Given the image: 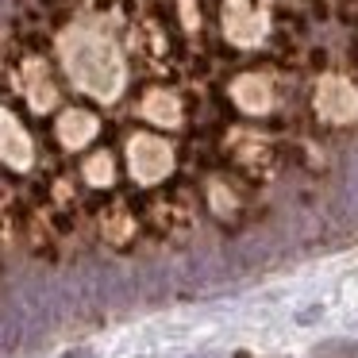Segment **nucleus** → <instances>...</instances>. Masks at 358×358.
Here are the masks:
<instances>
[{"mask_svg":"<svg viewBox=\"0 0 358 358\" xmlns=\"http://www.w3.org/2000/svg\"><path fill=\"white\" fill-rule=\"evenodd\" d=\"M58 55L62 66L70 73V81L81 93L96 96V101H116L120 89L127 81V66L120 47L108 35L93 31V27H66L62 39H58Z\"/></svg>","mask_w":358,"mask_h":358,"instance_id":"nucleus-1","label":"nucleus"},{"mask_svg":"<svg viewBox=\"0 0 358 358\" xmlns=\"http://www.w3.org/2000/svg\"><path fill=\"white\" fill-rule=\"evenodd\" d=\"M316 108H320V116L331 120V124H347L358 112V93L350 89V81H343V78H324L316 89Z\"/></svg>","mask_w":358,"mask_h":358,"instance_id":"nucleus-4","label":"nucleus"},{"mask_svg":"<svg viewBox=\"0 0 358 358\" xmlns=\"http://www.w3.org/2000/svg\"><path fill=\"white\" fill-rule=\"evenodd\" d=\"M139 112L150 120V124H162V127L181 124V101L173 93H162V89H155V93L143 96V108Z\"/></svg>","mask_w":358,"mask_h":358,"instance_id":"nucleus-9","label":"nucleus"},{"mask_svg":"<svg viewBox=\"0 0 358 358\" xmlns=\"http://www.w3.org/2000/svg\"><path fill=\"white\" fill-rule=\"evenodd\" d=\"M0 162L12 166V170L31 166V139H27L24 124L8 108H0Z\"/></svg>","mask_w":358,"mask_h":358,"instance_id":"nucleus-5","label":"nucleus"},{"mask_svg":"<svg viewBox=\"0 0 358 358\" xmlns=\"http://www.w3.org/2000/svg\"><path fill=\"white\" fill-rule=\"evenodd\" d=\"M231 96L243 112H250V116H258V112H266L273 104V89L262 73H243L239 81H231Z\"/></svg>","mask_w":358,"mask_h":358,"instance_id":"nucleus-6","label":"nucleus"},{"mask_svg":"<svg viewBox=\"0 0 358 358\" xmlns=\"http://www.w3.org/2000/svg\"><path fill=\"white\" fill-rule=\"evenodd\" d=\"M127 158H131V173L147 185L173 170V147L158 135H135L127 143Z\"/></svg>","mask_w":358,"mask_h":358,"instance_id":"nucleus-2","label":"nucleus"},{"mask_svg":"<svg viewBox=\"0 0 358 358\" xmlns=\"http://www.w3.org/2000/svg\"><path fill=\"white\" fill-rule=\"evenodd\" d=\"M224 27H227V39L231 43H239V47H255V43L266 35V27H270L266 4H258V0H227Z\"/></svg>","mask_w":358,"mask_h":358,"instance_id":"nucleus-3","label":"nucleus"},{"mask_svg":"<svg viewBox=\"0 0 358 358\" xmlns=\"http://www.w3.org/2000/svg\"><path fill=\"white\" fill-rule=\"evenodd\" d=\"M24 89H27V101H31L35 112L55 108L58 93H55V85H50L47 66H43V62H27V66H24Z\"/></svg>","mask_w":358,"mask_h":358,"instance_id":"nucleus-8","label":"nucleus"},{"mask_svg":"<svg viewBox=\"0 0 358 358\" xmlns=\"http://www.w3.org/2000/svg\"><path fill=\"white\" fill-rule=\"evenodd\" d=\"M93 135H96V116H93V112L70 108V112L58 116V139H62V147L78 150V147H85Z\"/></svg>","mask_w":358,"mask_h":358,"instance_id":"nucleus-7","label":"nucleus"}]
</instances>
